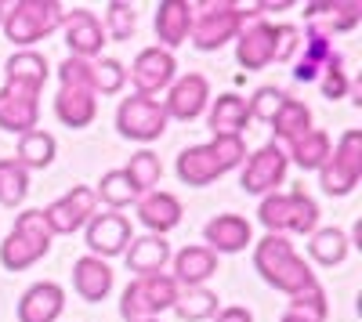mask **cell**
Wrapping results in <instances>:
<instances>
[{
  "label": "cell",
  "instance_id": "obj_24",
  "mask_svg": "<svg viewBox=\"0 0 362 322\" xmlns=\"http://www.w3.org/2000/svg\"><path fill=\"white\" fill-rule=\"evenodd\" d=\"M170 265H174L170 279L181 290H192V286H206L210 275H218V254L206 250L203 243H196V246H185V250L170 254Z\"/></svg>",
  "mask_w": 362,
  "mask_h": 322
},
{
  "label": "cell",
  "instance_id": "obj_1",
  "mask_svg": "<svg viewBox=\"0 0 362 322\" xmlns=\"http://www.w3.org/2000/svg\"><path fill=\"white\" fill-rule=\"evenodd\" d=\"M254 268L272 290H279V294H286V297H297V294H305V290L319 286L312 265L293 250V243L286 236L257 239L254 243Z\"/></svg>",
  "mask_w": 362,
  "mask_h": 322
},
{
  "label": "cell",
  "instance_id": "obj_26",
  "mask_svg": "<svg viewBox=\"0 0 362 322\" xmlns=\"http://www.w3.org/2000/svg\"><path fill=\"white\" fill-rule=\"evenodd\" d=\"M124 261H127V272H134V279L156 275L170 265V243H167V236H134Z\"/></svg>",
  "mask_w": 362,
  "mask_h": 322
},
{
  "label": "cell",
  "instance_id": "obj_31",
  "mask_svg": "<svg viewBox=\"0 0 362 322\" xmlns=\"http://www.w3.org/2000/svg\"><path fill=\"white\" fill-rule=\"evenodd\" d=\"M268 127L276 131V141L279 145H290L293 138H300L305 131H312V109L305 105V102H297V98H283V105H279V112L268 120Z\"/></svg>",
  "mask_w": 362,
  "mask_h": 322
},
{
  "label": "cell",
  "instance_id": "obj_11",
  "mask_svg": "<svg viewBox=\"0 0 362 322\" xmlns=\"http://www.w3.org/2000/svg\"><path fill=\"white\" fill-rule=\"evenodd\" d=\"M40 214L51 228V236H73V232H80L90 217L98 214V196H95L90 185H73L69 192H62Z\"/></svg>",
  "mask_w": 362,
  "mask_h": 322
},
{
  "label": "cell",
  "instance_id": "obj_21",
  "mask_svg": "<svg viewBox=\"0 0 362 322\" xmlns=\"http://www.w3.org/2000/svg\"><path fill=\"white\" fill-rule=\"evenodd\" d=\"M66 311V290L44 279V282H33L18 297V322H58Z\"/></svg>",
  "mask_w": 362,
  "mask_h": 322
},
{
  "label": "cell",
  "instance_id": "obj_4",
  "mask_svg": "<svg viewBox=\"0 0 362 322\" xmlns=\"http://www.w3.org/2000/svg\"><path fill=\"white\" fill-rule=\"evenodd\" d=\"M257 221L268 228V236H312L319 228V203L305 189L272 192L261 199Z\"/></svg>",
  "mask_w": 362,
  "mask_h": 322
},
{
  "label": "cell",
  "instance_id": "obj_30",
  "mask_svg": "<svg viewBox=\"0 0 362 322\" xmlns=\"http://www.w3.org/2000/svg\"><path fill=\"white\" fill-rule=\"evenodd\" d=\"M300 47H305V54L297 58L293 80H297V83H315L319 73H322V66L329 62V58H334V40L312 33V29H305V37H300Z\"/></svg>",
  "mask_w": 362,
  "mask_h": 322
},
{
  "label": "cell",
  "instance_id": "obj_6",
  "mask_svg": "<svg viewBox=\"0 0 362 322\" xmlns=\"http://www.w3.org/2000/svg\"><path fill=\"white\" fill-rule=\"evenodd\" d=\"M51 243H54V236H51L44 214L40 210H22L15 217L11 232L4 236V243H0V265L8 272H25L51 254Z\"/></svg>",
  "mask_w": 362,
  "mask_h": 322
},
{
  "label": "cell",
  "instance_id": "obj_13",
  "mask_svg": "<svg viewBox=\"0 0 362 322\" xmlns=\"http://www.w3.org/2000/svg\"><path fill=\"white\" fill-rule=\"evenodd\" d=\"M127 80L134 83V95H141V98L163 95L167 87L177 80V58H174V51H167L160 44L138 51V58L127 69Z\"/></svg>",
  "mask_w": 362,
  "mask_h": 322
},
{
  "label": "cell",
  "instance_id": "obj_37",
  "mask_svg": "<svg viewBox=\"0 0 362 322\" xmlns=\"http://www.w3.org/2000/svg\"><path fill=\"white\" fill-rule=\"evenodd\" d=\"M47 58L40 51H15L8 62H4V80H25V83H47Z\"/></svg>",
  "mask_w": 362,
  "mask_h": 322
},
{
  "label": "cell",
  "instance_id": "obj_10",
  "mask_svg": "<svg viewBox=\"0 0 362 322\" xmlns=\"http://www.w3.org/2000/svg\"><path fill=\"white\" fill-rule=\"evenodd\" d=\"M167 124L170 120H167V112H163V105L156 98L131 95V98H124L116 105V131H119V138H127V141L148 145V141L163 138Z\"/></svg>",
  "mask_w": 362,
  "mask_h": 322
},
{
  "label": "cell",
  "instance_id": "obj_46",
  "mask_svg": "<svg viewBox=\"0 0 362 322\" xmlns=\"http://www.w3.org/2000/svg\"><path fill=\"white\" fill-rule=\"evenodd\" d=\"M153 322H160V318H153Z\"/></svg>",
  "mask_w": 362,
  "mask_h": 322
},
{
  "label": "cell",
  "instance_id": "obj_25",
  "mask_svg": "<svg viewBox=\"0 0 362 322\" xmlns=\"http://www.w3.org/2000/svg\"><path fill=\"white\" fill-rule=\"evenodd\" d=\"M206 127L214 138H243L250 116H247V98L239 95H218L206 105Z\"/></svg>",
  "mask_w": 362,
  "mask_h": 322
},
{
  "label": "cell",
  "instance_id": "obj_38",
  "mask_svg": "<svg viewBox=\"0 0 362 322\" xmlns=\"http://www.w3.org/2000/svg\"><path fill=\"white\" fill-rule=\"evenodd\" d=\"M95 196H98V203H105L109 210H124V207H131V203L138 199L134 196V189H131V181L124 178V170H105L102 174V181L95 185Z\"/></svg>",
  "mask_w": 362,
  "mask_h": 322
},
{
  "label": "cell",
  "instance_id": "obj_3",
  "mask_svg": "<svg viewBox=\"0 0 362 322\" xmlns=\"http://www.w3.org/2000/svg\"><path fill=\"white\" fill-rule=\"evenodd\" d=\"M247 18H257V8L235 4V0H199V4H192L189 40L196 51H221L228 40L239 37Z\"/></svg>",
  "mask_w": 362,
  "mask_h": 322
},
{
  "label": "cell",
  "instance_id": "obj_16",
  "mask_svg": "<svg viewBox=\"0 0 362 322\" xmlns=\"http://www.w3.org/2000/svg\"><path fill=\"white\" fill-rule=\"evenodd\" d=\"M235 62L247 73H257L276 62V22L250 18L235 37Z\"/></svg>",
  "mask_w": 362,
  "mask_h": 322
},
{
  "label": "cell",
  "instance_id": "obj_8",
  "mask_svg": "<svg viewBox=\"0 0 362 322\" xmlns=\"http://www.w3.org/2000/svg\"><path fill=\"white\" fill-rule=\"evenodd\" d=\"M362 181V131H344L329 160L319 167V185L326 196H351Z\"/></svg>",
  "mask_w": 362,
  "mask_h": 322
},
{
  "label": "cell",
  "instance_id": "obj_36",
  "mask_svg": "<svg viewBox=\"0 0 362 322\" xmlns=\"http://www.w3.org/2000/svg\"><path fill=\"white\" fill-rule=\"evenodd\" d=\"M29 196V170L22 163H15L11 156L8 160H0V207H22Z\"/></svg>",
  "mask_w": 362,
  "mask_h": 322
},
{
  "label": "cell",
  "instance_id": "obj_27",
  "mask_svg": "<svg viewBox=\"0 0 362 322\" xmlns=\"http://www.w3.org/2000/svg\"><path fill=\"white\" fill-rule=\"evenodd\" d=\"M156 37H160V47L174 51L177 44L189 40V29H192V4L189 0H163L156 8Z\"/></svg>",
  "mask_w": 362,
  "mask_h": 322
},
{
  "label": "cell",
  "instance_id": "obj_14",
  "mask_svg": "<svg viewBox=\"0 0 362 322\" xmlns=\"http://www.w3.org/2000/svg\"><path fill=\"white\" fill-rule=\"evenodd\" d=\"M83 236H87V250L90 257H124L131 239H134V232H131V221L124 214H116V210H105V214H95L87 225H83Z\"/></svg>",
  "mask_w": 362,
  "mask_h": 322
},
{
  "label": "cell",
  "instance_id": "obj_2",
  "mask_svg": "<svg viewBox=\"0 0 362 322\" xmlns=\"http://www.w3.org/2000/svg\"><path fill=\"white\" fill-rule=\"evenodd\" d=\"M243 163H247V141L243 138H210L203 145H192V149H181L174 170H177L181 185L206 189Z\"/></svg>",
  "mask_w": 362,
  "mask_h": 322
},
{
  "label": "cell",
  "instance_id": "obj_15",
  "mask_svg": "<svg viewBox=\"0 0 362 322\" xmlns=\"http://www.w3.org/2000/svg\"><path fill=\"white\" fill-rule=\"evenodd\" d=\"M167 120H181V124H192L196 116L206 112L210 105V80L203 73H185L177 76L170 87H167V98L160 102Z\"/></svg>",
  "mask_w": 362,
  "mask_h": 322
},
{
  "label": "cell",
  "instance_id": "obj_33",
  "mask_svg": "<svg viewBox=\"0 0 362 322\" xmlns=\"http://www.w3.org/2000/svg\"><path fill=\"white\" fill-rule=\"evenodd\" d=\"M181 322H203L218 315V294L206 286H192V290H177V301L170 308Z\"/></svg>",
  "mask_w": 362,
  "mask_h": 322
},
{
  "label": "cell",
  "instance_id": "obj_29",
  "mask_svg": "<svg viewBox=\"0 0 362 322\" xmlns=\"http://www.w3.org/2000/svg\"><path fill=\"white\" fill-rule=\"evenodd\" d=\"M351 250V239H348V232L344 228H315L312 236H308V257L315 261V265L322 268H334V265H344V257Z\"/></svg>",
  "mask_w": 362,
  "mask_h": 322
},
{
  "label": "cell",
  "instance_id": "obj_43",
  "mask_svg": "<svg viewBox=\"0 0 362 322\" xmlns=\"http://www.w3.org/2000/svg\"><path fill=\"white\" fill-rule=\"evenodd\" d=\"M297 51H300V29L290 22H276V62L279 66L293 62Z\"/></svg>",
  "mask_w": 362,
  "mask_h": 322
},
{
  "label": "cell",
  "instance_id": "obj_35",
  "mask_svg": "<svg viewBox=\"0 0 362 322\" xmlns=\"http://www.w3.org/2000/svg\"><path fill=\"white\" fill-rule=\"evenodd\" d=\"M326 315H329L326 290L322 286H312V290H305V294L290 297V304H286V311H283L279 322H326Z\"/></svg>",
  "mask_w": 362,
  "mask_h": 322
},
{
  "label": "cell",
  "instance_id": "obj_17",
  "mask_svg": "<svg viewBox=\"0 0 362 322\" xmlns=\"http://www.w3.org/2000/svg\"><path fill=\"white\" fill-rule=\"evenodd\" d=\"M62 33H66V44L73 51V58H87L95 62L105 47V29H102V18L87 8H73L66 11V22H62Z\"/></svg>",
  "mask_w": 362,
  "mask_h": 322
},
{
  "label": "cell",
  "instance_id": "obj_5",
  "mask_svg": "<svg viewBox=\"0 0 362 322\" xmlns=\"http://www.w3.org/2000/svg\"><path fill=\"white\" fill-rule=\"evenodd\" d=\"M66 11L69 8H62L58 0H15V4H8L0 29H4V37L18 51H33L37 40L51 37L54 29H62Z\"/></svg>",
  "mask_w": 362,
  "mask_h": 322
},
{
  "label": "cell",
  "instance_id": "obj_39",
  "mask_svg": "<svg viewBox=\"0 0 362 322\" xmlns=\"http://www.w3.org/2000/svg\"><path fill=\"white\" fill-rule=\"evenodd\" d=\"M134 25H138V11L134 4H124V0H112L105 8V40H131L134 37Z\"/></svg>",
  "mask_w": 362,
  "mask_h": 322
},
{
  "label": "cell",
  "instance_id": "obj_9",
  "mask_svg": "<svg viewBox=\"0 0 362 322\" xmlns=\"http://www.w3.org/2000/svg\"><path fill=\"white\" fill-rule=\"evenodd\" d=\"M40 83H25V80H4L0 87V131L8 134H29L37 131L40 120Z\"/></svg>",
  "mask_w": 362,
  "mask_h": 322
},
{
  "label": "cell",
  "instance_id": "obj_23",
  "mask_svg": "<svg viewBox=\"0 0 362 322\" xmlns=\"http://www.w3.org/2000/svg\"><path fill=\"white\" fill-rule=\"evenodd\" d=\"M112 279L116 275L109 268V261H102V257L83 254V257L73 261V290H76V297L87 301V304L105 301L112 294Z\"/></svg>",
  "mask_w": 362,
  "mask_h": 322
},
{
  "label": "cell",
  "instance_id": "obj_41",
  "mask_svg": "<svg viewBox=\"0 0 362 322\" xmlns=\"http://www.w3.org/2000/svg\"><path fill=\"white\" fill-rule=\"evenodd\" d=\"M127 87V66L116 58H95V95H119Z\"/></svg>",
  "mask_w": 362,
  "mask_h": 322
},
{
  "label": "cell",
  "instance_id": "obj_12",
  "mask_svg": "<svg viewBox=\"0 0 362 322\" xmlns=\"http://www.w3.org/2000/svg\"><path fill=\"white\" fill-rule=\"evenodd\" d=\"M286 167H290L286 149H283L279 141H268V145H261V149H257L254 156H247L243 174H239V189L264 199V196H272V192H276V189L283 185Z\"/></svg>",
  "mask_w": 362,
  "mask_h": 322
},
{
  "label": "cell",
  "instance_id": "obj_18",
  "mask_svg": "<svg viewBox=\"0 0 362 322\" xmlns=\"http://www.w3.org/2000/svg\"><path fill=\"white\" fill-rule=\"evenodd\" d=\"M134 214L138 221L148 228V236H167V232H174L181 225V199L174 192H163V189H153L134 199Z\"/></svg>",
  "mask_w": 362,
  "mask_h": 322
},
{
  "label": "cell",
  "instance_id": "obj_28",
  "mask_svg": "<svg viewBox=\"0 0 362 322\" xmlns=\"http://www.w3.org/2000/svg\"><path fill=\"white\" fill-rule=\"evenodd\" d=\"M283 149H286V160H293L300 170H319L329 160V153H334V141H329L326 131L312 127L300 138H293L290 145H283Z\"/></svg>",
  "mask_w": 362,
  "mask_h": 322
},
{
  "label": "cell",
  "instance_id": "obj_34",
  "mask_svg": "<svg viewBox=\"0 0 362 322\" xmlns=\"http://www.w3.org/2000/svg\"><path fill=\"white\" fill-rule=\"evenodd\" d=\"M119 170H124V178L131 181L134 196L153 192V189L160 185V178H163V163H160V156H156L153 149L134 153V156H131V163H127V167H119Z\"/></svg>",
  "mask_w": 362,
  "mask_h": 322
},
{
  "label": "cell",
  "instance_id": "obj_42",
  "mask_svg": "<svg viewBox=\"0 0 362 322\" xmlns=\"http://www.w3.org/2000/svg\"><path fill=\"white\" fill-rule=\"evenodd\" d=\"M283 91L279 87H257L254 91V98H247V116L250 120H261V124H268L272 116L279 112V105H283Z\"/></svg>",
  "mask_w": 362,
  "mask_h": 322
},
{
  "label": "cell",
  "instance_id": "obj_7",
  "mask_svg": "<svg viewBox=\"0 0 362 322\" xmlns=\"http://www.w3.org/2000/svg\"><path fill=\"white\" fill-rule=\"evenodd\" d=\"M177 290L181 286L167 272L138 275L124 286V294H119V315H124L127 322H153V318H160L163 311L174 308Z\"/></svg>",
  "mask_w": 362,
  "mask_h": 322
},
{
  "label": "cell",
  "instance_id": "obj_44",
  "mask_svg": "<svg viewBox=\"0 0 362 322\" xmlns=\"http://www.w3.org/2000/svg\"><path fill=\"white\" fill-rule=\"evenodd\" d=\"M214 322H254V315H250V308H243V304H228V308H218Z\"/></svg>",
  "mask_w": 362,
  "mask_h": 322
},
{
  "label": "cell",
  "instance_id": "obj_19",
  "mask_svg": "<svg viewBox=\"0 0 362 322\" xmlns=\"http://www.w3.org/2000/svg\"><path fill=\"white\" fill-rule=\"evenodd\" d=\"M203 246L214 254H239L254 246V228L243 214H218L203 225Z\"/></svg>",
  "mask_w": 362,
  "mask_h": 322
},
{
  "label": "cell",
  "instance_id": "obj_22",
  "mask_svg": "<svg viewBox=\"0 0 362 322\" xmlns=\"http://www.w3.org/2000/svg\"><path fill=\"white\" fill-rule=\"evenodd\" d=\"M54 116H58V124H66V127H73V131H83V127L95 124V116H98V95L90 91V87L58 83Z\"/></svg>",
  "mask_w": 362,
  "mask_h": 322
},
{
  "label": "cell",
  "instance_id": "obj_45",
  "mask_svg": "<svg viewBox=\"0 0 362 322\" xmlns=\"http://www.w3.org/2000/svg\"><path fill=\"white\" fill-rule=\"evenodd\" d=\"M4 11H8V4H4V0H0V22H4Z\"/></svg>",
  "mask_w": 362,
  "mask_h": 322
},
{
  "label": "cell",
  "instance_id": "obj_32",
  "mask_svg": "<svg viewBox=\"0 0 362 322\" xmlns=\"http://www.w3.org/2000/svg\"><path fill=\"white\" fill-rule=\"evenodd\" d=\"M54 153H58V141H54V134H47V131H29V134H22L18 138V149H15V163H22L25 170H47L51 163H54Z\"/></svg>",
  "mask_w": 362,
  "mask_h": 322
},
{
  "label": "cell",
  "instance_id": "obj_40",
  "mask_svg": "<svg viewBox=\"0 0 362 322\" xmlns=\"http://www.w3.org/2000/svg\"><path fill=\"white\" fill-rule=\"evenodd\" d=\"M315 83L322 87V98H329V102H337V98L348 95L351 80H348V73H344V54H341V51H334V58L322 66V73H319Z\"/></svg>",
  "mask_w": 362,
  "mask_h": 322
},
{
  "label": "cell",
  "instance_id": "obj_20",
  "mask_svg": "<svg viewBox=\"0 0 362 322\" xmlns=\"http://www.w3.org/2000/svg\"><path fill=\"white\" fill-rule=\"evenodd\" d=\"M305 18H308L312 33L334 40V33H351V29L362 22V4H358V0H326V4H308Z\"/></svg>",
  "mask_w": 362,
  "mask_h": 322
}]
</instances>
